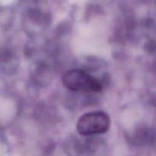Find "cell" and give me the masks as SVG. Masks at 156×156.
I'll use <instances>...</instances> for the list:
<instances>
[{
    "mask_svg": "<svg viewBox=\"0 0 156 156\" xmlns=\"http://www.w3.org/2000/svg\"><path fill=\"white\" fill-rule=\"evenodd\" d=\"M62 82L66 88L73 91L98 93L102 91V84L98 79L79 69L67 72L64 75Z\"/></svg>",
    "mask_w": 156,
    "mask_h": 156,
    "instance_id": "6da1fadb",
    "label": "cell"
},
{
    "mask_svg": "<svg viewBox=\"0 0 156 156\" xmlns=\"http://www.w3.org/2000/svg\"><path fill=\"white\" fill-rule=\"evenodd\" d=\"M111 119L104 111H93L83 114L79 119L76 125L80 135L91 136L105 133L109 129Z\"/></svg>",
    "mask_w": 156,
    "mask_h": 156,
    "instance_id": "7a4b0ae2",
    "label": "cell"
}]
</instances>
